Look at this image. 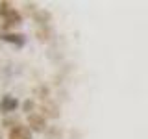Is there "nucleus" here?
Here are the masks:
<instances>
[{
    "label": "nucleus",
    "mask_w": 148,
    "mask_h": 139,
    "mask_svg": "<svg viewBox=\"0 0 148 139\" xmlns=\"http://www.w3.org/2000/svg\"><path fill=\"white\" fill-rule=\"evenodd\" d=\"M34 108H35V104H34V102H32V100H26L24 104H22V109H24L26 113H30V111L34 109Z\"/></svg>",
    "instance_id": "nucleus-9"
},
{
    "label": "nucleus",
    "mask_w": 148,
    "mask_h": 139,
    "mask_svg": "<svg viewBox=\"0 0 148 139\" xmlns=\"http://www.w3.org/2000/svg\"><path fill=\"white\" fill-rule=\"evenodd\" d=\"M9 139H32V130L28 126L18 124V126L9 130Z\"/></svg>",
    "instance_id": "nucleus-3"
},
{
    "label": "nucleus",
    "mask_w": 148,
    "mask_h": 139,
    "mask_svg": "<svg viewBox=\"0 0 148 139\" xmlns=\"http://www.w3.org/2000/svg\"><path fill=\"white\" fill-rule=\"evenodd\" d=\"M28 124H30V130H35V132H45L46 130V117L39 113H30L28 115Z\"/></svg>",
    "instance_id": "nucleus-1"
},
{
    "label": "nucleus",
    "mask_w": 148,
    "mask_h": 139,
    "mask_svg": "<svg viewBox=\"0 0 148 139\" xmlns=\"http://www.w3.org/2000/svg\"><path fill=\"white\" fill-rule=\"evenodd\" d=\"M18 106V100L15 96H9L6 95L2 100H0V113H11V111H15Z\"/></svg>",
    "instance_id": "nucleus-2"
},
{
    "label": "nucleus",
    "mask_w": 148,
    "mask_h": 139,
    "mask_svg": "<svg viewBox=\"0 0 148 139\" xmlns=\"http://www.w3.org/2000/svg\"><path fill=\"white\" fill-rule=\"evenodd\" d=\"M46 19H50V15H48V13H45V11H39V13L35 15V21H39L41 24H45Z\"/></svg>",
    "instance_id": "nucleus-8"
},
{
    "label": "nucleus",
    "mask_w": 148,
    "mask_h": 139,
    "mask_svg": "<svg viewBox=\"0 0 148 139\" xmlns=\"http://www.w3.org/2000/svg\"><path fill=\"white\" fill-rule=\"evenodd\" d=\"M4 21H6V22H4L6 26H18V24L22 22V17H21V13H18V11L11 9V11H9L6 17H4Z\"/></svg>",
    "instance_id": "nucleus-4"
},
{
    "label": "nucleus",
    "mask_w": 148,
    "mask_h": 139,
    "mask_svg": "<svg viewBox=\"0 0 148 139\" xmlns=\"http://www.w3.org/2000/svg\"><path fill=\"white\" fill-rule=\"evenodd\" d=\"M41 109H43V115H45V117H50V119H56L59 115L58 106L52 104V102H45V104L41 106Z\"/></svg>",
    "instance_id": "nucleus-5"
},
{
    "label": "nucleus",
    "mask_w": 148,
    "mask_h": 139,
    "mask_svg": "<svg viewBox=\"0 0 148 139\" xmlns=\"http://www.w3.org/2000/svg\"><path fill=\"white\" fill-rule=\"evenodd\" d=\"M11 6H9V2H0V15H2V17H6L8 15V13L9 11H11Z\"/></svg>",
    "instance_id": "nucleus-7"
},
{
    "label": "nucleus",
    "mask_w": 148,
    "mask_h": 139,
    "mask_svg": "<svg viewBox=\"0 0 148 139\" xmlns=\"http://www.w3.org/2000/svg\"><path fill=\"white\" fill-rule=\"evenodd\" d=\"M0 39L8 41V43H15L17 46L24 45V37H22L21 34H0Z\"/></svg>",
    "instance_id": "nucleus-6"
}]
</instances>
